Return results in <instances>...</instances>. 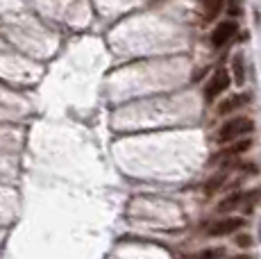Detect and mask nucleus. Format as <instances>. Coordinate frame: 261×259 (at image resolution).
I'll list each match as a JSON object with an SVG mask.
<instances>
[{"label":"nucleus","mask_w":261,"mask_h":259,"mask_svg":"<svg viewBox=\"0 0 261 259\" xmlns=\"http://www.w3.org/2000/svg\"><path fill=\"white\" fill-rule=\"evenodd\" d=\"M252 130H254V123L250 121L248 116L229 118V121L218 130V134H216V141L225 146V143H232V141H237V139H243L245 134H250Z\"/></svg>","instance_id":"nucleus-1"},{"label":"nucleus","mask_w":261,"mask_h":259,"mask_svg":"<svg viewBox=\"0 0 261 259\" xmlns=\"http://www.w3.org/2000/svg\"><path fill=\"white\" fill-rule=\"evenodd\" d=\"M232 84V77H229V73L225 71V68H218V71L214 73L212 77H209L207 87H204V100L207 102H214L216 98L220 96V93L225 91V89Z\"/></svg>","instance_id":"nucleus-2"},{"label":"nucleus","mask_w":261,"mask_h":259,"mask_svg":"<svg viewBox=\"0 0 261 259\" xmlns=\"http://www.w3.org/2000/svg\"><path fill=\"white\" fill-rule=\"evenodd\" d=\"M237 30H239L237 21H223L220 25H216V30L212 32V46L214 48H223L225 43L237 34Z\"/></svg>","instance_id":"nucleus-3"},{"label":"nucleus","mask_w":261,"mask_h":259,"mask_svg":"<svg viewBox=\"0 0 261 259\" xmlns=\"http://www.w3.org/2000/svg\"><path fill=\"white\" fill-rule=\"evenodd\" d=\"M243 225H245L243 216H229V218H223V221L214 223V225L209 227V234H212V237H225V234H234Z\"/></svg>","instance_id":"nucleus-4"},{"label":"nucleus","mask_w":261,"mask_h":259,"mask_svg":"<svg viewBox=\"0 0 261 259\" xmlns=\"http://www.w3.org/2000/svg\"><path fill=\"white\" fill-rule=\"evenodd\" d=\"M250 148H252V141H250V139H237V141H232V146L229 148H225L223 152H218L216 159H234V157L243 155V152H248Z\"/></svg>","instance_id":"nucleus-5"},{"label":"nucleus","mask_w":261,"mask_h":259,"mask_svg":"<svg viewBox=\"0 0 261 259\" xmlns=\"http://www.w3.org/2000/svg\"><path fill=\"white\" fill-rule=\"evenodd\" d=\"M245 100H248L245 96H229V98H225V100L218 102L216 112H218L220 116H227V114H232L234 109H239L241 105H245Z\"/></svg>","instance_id":"nucleus-6"},{"label":"nucleus","mask_w":261,"mask_h":259,"mask_svg":"<svg viewBox=\"0 0 261 259\" xmlns=\"http://www.w3.org/2000/svg\"><path fill=\"white\" fill-rule=\"evenodd\" d=\"M232 75H234V84L243 87L245 84V64H243V55L237 53L232 57Z\"/></svg>","instance_id":"nucleus-7"},{"label":"nucleus","mask_w":261,"mask_h":259,"mask_svg":"<svg viewBox=\"0 0 261 259\" xmlns=\"http://www.w3.org/2000/svg\"><path fill=\"white\" fill-rule=\"evenodd\" d=\"M241 200H243V193L241 191H234V193H229L225 200H220V205H218V212L220 214H229L232 209H237L241 205Z\"/></svg>","instance_id":"nucleus-8"},{"label":"nucleus","mask_w":261,"mask_h":259,"mask_svg":"<svg viewBox=\"0 0 261 259\" xmlns=\"http://www.w3.org/2000/svg\"><path fill=\"white\" fill-rule=\"evenodd\" d=\"M223 182H225V173H216V175H212L207 180V184H204V193H207V196H214V193L223 187Z\"/></svg>","instance_id":"nucleus-9"},{"label":"nucleus","mask_w":261,"mask_h":259,"mask_svg":"<svg viewBox=\"0 0 261 259\" xmlns=\"http://www.w3.org/2000/svg\"><path fill=\"white\" fill-rule=\"evenodd\" d=\"M223 9H225V0H207V18L209 21H214Z\"/></svg>","instance_id":"nucleus-10"},{"label":"nucleus","mask_w":261,"mask_h":259,"mask_svg":"<svg viewBox=\"0 0 261 259\" xmlns=\"http://www.w3.org/2000/svg\"><path fill=\"white\" fill-rule=\"evenodd\" d=\"M225 257V248H209L195 255V259H223Z\"/></svg>","instance_id":"nucleus-11"},{"label":"nucleus","mask_w":261,"mask_h":259,"mask_svg":"<svg viewBox=\"0 0 261 259\" xmlns=\"http://www.w3.org/2000/svg\"><path fill=\"white\" fill-rule=\"evenodd\" d=\"M227 14L229 16H241L243 9H241V0H227Z\"/></svg>","instance_id":"nucleus-12"},{"label":"nucleus","mask_w":261,"mask_h":259,"mask_svg":"<svg viewBox=\"0 0 261 259\" xmlns=\"http://www.w3.org/2000/svg\"><path fill=\"white\" fill-rule=\"evenodd\" d=\"M237 246L250 248V246H252V237H250V234H237Z\"/></svg>","instance_id":"nucleus-13"},{"label":"nucleus","mask_w":261,"mask_h":259,"mask_svg":"<svg viewBox=\"0 0 261 259\" xmlns=\"http://www.w3.org/2000/svg\"><path fill=\"white\" fill-rule=\"evenodd\" d=\"M243 171H248V173H252V175H257L259 168L254 166V164H243Z\"/></svg>","instance_id":"nucleus-14"},{"label":"nucleus","mask_w":261,"mask_h":259,"mask_svg":"<svg viewBox=\"0 0 261 259\" xmlns=\"http://www.w3.org/2000/svg\"><path fill=\"white\" fill-rule=\"evenodd\" d=\"M234 259H252L250 255H239V257H234Z\"/></svg>","instance_id":"nucleus-15"}]
</instances>
